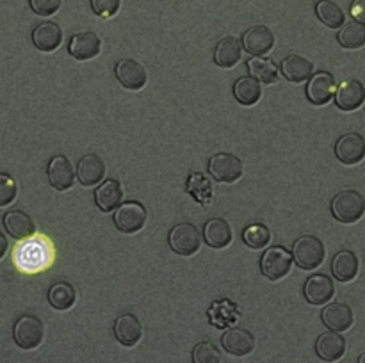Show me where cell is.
Wrapping results in <instances>:
<instances>
[{"mask_svg": "<svg viewBox=\"0 0 365 363\" xmlns=\"http://www.w3.org/2000/svg\"><path fill=\"white\" fill-rule=\"evenodd\" d=\"M331 214L337 221L346 224L356 223L365 214V199L356 191H342L331 199Z\"/></svg>", "mask_w": 365, "mask_h": 363, "instance_id": "1", "label": "cell"}, {"mask_svg": "<svg viewBox=\"0 0 365 363\" xmlns=\"http://www.w3.org/2000/svg\"><path fill=\"white\" fill-rule=\"evenodd\" d=\"M324 255H327L324 244L317 237H312V235H303V237H299L294 242V248H292L294 262L298 263L299 269L305 270L317 269L323 263Z\"/></svg>", "mask_w": 365, "mask_h": 363, "instance_id": "2", "label": "cell"}, {"mask_svg": "<svg viewBox=\"0 0 365 363\" xmlns=\"http://www.w3.org/2000/svg\"><path fill=\"white\" fill-rule=\"evenodd\" d=\"M203 241V233L198 230V226L191 223H180L173 226L170 231V248L177 255L191 256L200 249Z\"/></svg>", "mask_w": 365, "mask_h": 363, "instance_id": "3", "label": "cell"}, {"mask_svg": "<svg viewBox=\"0 0 365 363\" xmlns=\"http://www.w3.org/2000/svg\"><path fill=\"white\" fill-rule=\"evenodd\" d=\"M45 337V327L43 322L34 315H21L14 322L13 338L18 347L21 349H36L43 342Z\"/></svg>", "mask_w": 365, "mask_h": 363, "instance_id": "4", "label": "cell"}, {"mask_svg": "<svg viewBox=\"0 0 365 363\" xmlns=\"http://www.w3.org/2000/svg\"><path fill=\"white\" fill-rule=\"evenodd\" d=\"M292 258L294 256L287 251L282 246H274V248H269L262 255V260H260V270L266 278H269L271 281H278L284 276H287L289 270L292 267Z\"/></svg>", "mask_w": 365, "mask_h": 363, "instance_id": "5", "label": "cell"}, {"mask_svg": "<svg viewBox=\"0 0 365 363\" xmlns=\"http://www.w3.org/2000/svg\"><path fill=\"white\" fill-rule=\"evenodd\" d=\"M146 223V209L138 201L121 203L114 210V224L123 233H135Z\"/></svg>", "mask_w": 365, "mask_h": 363, "instance_id": "6", "label": "cell"}, {"mask_svg": "<svg viewBox=\"0 0 365 363\" xmlns=\"http://www.w3.org/2000/svg\"><path fill=\"white\" fill-rule=\"evenodd\" d=\"M209 173L221 184H234L242 177V162L232 153H217L209 160Z\"/></svg>", "mask_w": 365, "mask_h": 363, "instance_id": "7", "label": "cell"}, {"mask_svg": "<svg viewBox=\"0 0 365 363\" xmlns=\"http://www.w3.org/2000/svg\"><path fill=\"white\" fill-rule=\"evenodd\" d=\"M335 155L342 164L355 166L365 159V139L360 134H344L335 144Z\"/></svg>", "mask_w": 365, "mask_h": 363, "instance_id": "8", "label": "cell"}, {"mask_svg": "<svg viewBox=\"0 0 365 363\" xmlns=\"http://www.w3.org/2000/svg\"><path fill=\"white\" fill-rule=\"evenodd\" d=\"M242 46L252 56H264L274 46V36L266 25H255L250 27L242 36Z\"/></svg>", "mask_w": 365, "mask_h": 363, "instance_id": "9", "label": "cell"}, {"mask_svg": "<svg viewBox=\"0 0 365 363\" xmlns=\"http://www.w3.org/2000/svg\"><path fill=\"white\" fill-rule=\"evenodd\" d=\"M46 174H48L50 185L56 187L57 191H68V189L73 185V180H75L73 166H71L70 159L64 155H56L52 160H50Z\"/></svg>", "mask_w": 365, "mask_h": 363, "instance_id": "10", "label": "cell"}, {"mask_svg": "<svg viewBox=\"0 0 365 363\" xmlns=\"http://www.w3.org/2000/svg\"><path fill=\"white\" fill-rule=\"evenodd\" d=\"M116 78L127 89H143L146 84V70L134 59H121L116 64Z\"/></svg>", "mask_w": 365, "mask_h": 363, "instance_id": "11", "label": "cell"}, {"mask_svg": "<svg viewBox=\"0 0 365 363\" xmlns=\"http://www.w3.org/2000/svg\"><path fill=\"white\" fill-rule=\"evenodd\" d=\"M114 335L116 340L125 347H134L143 337V326L139 319L132 313H123L114 320Z\"/></svg>", "mask_w": 365, "mask_h": 363, "instance_id": "12", "label": "cell"}, {"mask_svg": "<svg viewBox=\"0 0 365 363\" xmlns=\"http://www.w3.org/2000/svg\"><path fill=\"white\" fill-rule=\"evenodd\" d=\"M335 93V78L331 73L321 71L310 78L307 85V96L314 105H327Z\"/></svg>", "mask_w": 365, "mask_h": 363, "instance_id": "13", "label": "cell"}, {"mask_svg": "<svg viewBox=\"0 0 365 363\" xmlns=\"http://www.w3.org/2000/svg\"><path fill=\"white\" fill-rule=\"evenodd\" d=\"M316 352L323 362H339L346 354V338L339 331L323 333L316 342Z\"/></svg>", "mask_w": 365, "mask_h": 363, "instance_id": "14", "label": "cell"}, {"mask_svg": "<svg viewBox=\"0 0 365 363\" xmlns=\"http://www.w3.org/2000/svg\"><path fill=\"white\" fill-rule=\"evenodd\" d=\"M305 298L310 305H324L330 301L335 294L334 281L324 274H314L305 281Z\"/></svg>", "mask_w": 365, "mask_h": 363, "instance_id": "15", "label": "cell"}, {"mask_svg": "<svg viewBox=\"0 0 365 363\" xmlns=\"http://www.w3.org/2000/svg\"><path fill=\"white\" fill-rule=\"evenodd\" d=\"M100 46H102V41L95 32H78L70 39L68 52L77 60H88L98 56Z\"/></svg>", "mask_w": 365, "mask_h": 363, "instance_id": "16", "label": "cell"}, {"mask_svg": "<svg viewBox=\"0 0 365 363\" xmlns=\"http://www.w3.org/2000/svg\"><path fill=\"white\" fill-rule=\"evenodd\" d=\"M321 319H323L324 326L330 327L331 331L342 333V331L349 330L353 326L355 317H353L351 308L348 305H344V302H331V305H328L321 312Z\"/></svg>", "mask_w": 365, "mask_h": 363, "instance_id": "17", "label": "cell"}, {"mask_svg": "<svg viewBox=\"0 0 365 363\" xmlns=\"http://www.w3.org/2000/svg\"><path fill=\"white\" fill-rule=\"evenodd\" d=\"M221 344L230 354L246 356L255 349V337L248 330L242 327H232L221 338Z\"/></svg>", "mask_w": 365, "mask_h": 363, "instance_id": "18", "label": "cell"}, {"mask_svg": "<svg viewBox=\"0 0 365 363\" xmlns=\"http://www.w3.org/2000/svg\"><path fill=\"white\" fill-rule=\"evenodd\" d=\"M63 41V31L53 21H43L32 32V43L41 52H53L61 46Z\"/></svg>", "mask_w": 365, "mask_h": 363, "instance_id": "19", "label": "cell"}, {"mask_svg": "<svg viewBox=\"0 0 365 363\" xmlns=\"http://www.w3.org/2000/svg\"><path fill=\"white\" fill-rule=\"evenodd\" d=\"M365 100V88L359 80H346L342 82L341 88L337 89L335 95V103L341 110H356Z\"/></svg>", "mask_w": 365, "mask_h": 363, "instance_id": "20", "label": "cell"}, {"mask_svg": "<svg viewBox=\"0 0 365 363\" xmlns=\"http://www.w3.org/2000/svg\"><path fill=\"white\" fill-rule=\"evenodd\" d=\"M77 177L82 185H95L100 184L106 177V164L95 153L84 155L77 164Z\"/></svg>", "mask_w": 365, "mask_h": 363, "instance_id": "21", "label": "cell"}, {"mask_svg": "<svg viewBox=\"0 0 365 363\" xmlns=\"http://www.w3.org/2000/svg\"><path fill=\"white\" fill-rule=\"evenodd\" d=\"M242 43L241 39L234 38V36H227L217 43L216 50H214V63L220 68H234L235 64L241 60L242 53Z\"/></svg>", "mask_w": 365, "mask_h": 363, "instance_id": "22", "label": "cell"}, {"mask_svg": "<svg viewBox=\"0 0 365 363\" xmlns=\"http://www.w3.org/2000/svg\"><path fill=\"white\" fill-rule=\"evenodd\" d=\"M203 241L214 249H223L227 248L232 242V228L221 217H214L209 219L203 226Z\"/></svg>", "mask_w": 365, "mask_h": 363, "instance_id": "23", "label": "cell"}, {"mask_svg": "<svg viewBox=\"0 0 365 363\" xmlns=\"http://www.w3.org/2000/svg\"><path fill=\"white\" fill-rule=\"evenodd\" d=\"M123 199V189L118 180H107L95 191V203L102 212H113Z\"/></svg>", "mask_w": 365, "mask_h": 363, "instance_id": "24", "label": "cell"}, {"mask_svg": "<svg viewBox=\"0 0 365 363\" xmlns=\"http://www.w3.org/2000/svg\"><path fill=\"white\" fill-rule=\"evenodd\" d=\"M280 71L289 82H305L307 78L312 77L314 64L303 56H289L282 60Z\"/></svg>", "mask_w": 365, "mask_h": 363, "instance_id": "25", "label": "cell"}, {"mask_svg": "<svg viewBox=\"0 0 365 363\" xmlns=\"http://www.w3.org/2000/svg\"><path fill=\"white\" fill-rule=\"evenodd\" d=\"M331 273H334L335 280L348 283V281L355 280L359 274V258L349 249H342L335 255L334 262H331Z\"/></svg>", "mask_w": 365, "mask_h": 363, "instance_id": "26", "label": "cell"}, {"mask_svg": "<svg viewBox=\"0 0 365 363\" xmlns=\"http://www.w3.org/2000/svg\"><path fill=\"white\" fill-rule=\"evenodd\" d=\"M4 228L14 238H27L36 231L34 221L21 210H11L4 216Z\"/></svg>", "mask_w": 365, "mask_h": 363, "instance_id": "27", "label": "cell"}, {"mask_svg": "<svg viewBox=\"0 0 365 363\" xmlns=\"http://www.w3.org/2000/svg\"><path fill=\"white\" fill-rule=\"evenodd\" d=\"M262 89L260 82L255 77H241L234 84V96L242 105H255L260 100Z\"/></svg>", "mask_w": 365, "mask_h": 363, "instance_id": "28", "label": "cell"}, {"mask_svg": "<svg viewBox=\"0 0 365 363\" xmlns=\"http://www.w3.org/2000/svg\"><path fill=\"white\" fill-rule=\"evenodd\" d=\"M75 299H77V294H75L73 285L66 283V281H59L50 287L48 302L59 312L70 310L75 305Z\"/></svg>", "mask_w": 365, "mask_h": 363, "instance_id": "29", "label": "cell"}, {"mask_svg": "<svg viewBox=\"0 0 365 363\" xmlns=\"http://www.w3.org/2000/svg\"><path fill=\"white\" fill-rule=\"evenodd\" d=\"M248 71L252 73V77H255L262 84H273L278 78L277 64L271 59H266V57H252L248 60Z\"/></svg>", "mask_w": 365, "mask_h": 363, "instance_id": "30", "label": "cell"}, {"mask_svg": "<svg viewBox=\"0 0 365 363\" xmlns=\"http://www.w3.org/2000/svg\"><path fill=\"white\" fill-rule=\"evenodd\" d=\"M316 14L327 27L339 28L344 25L346 14L342 13L341 7L331 0H319L316 6Z\"/></svg>", "mask_w": 365, "mask_h": 363, "instance_id": "31", "label": "cell"}, {"mask_svg": "<svg viewBox=\"0 0 365 363\" xmlns=\"http://www.w3.org/2000/svg\"><path fill=\"white\" fill-rule=\"evenodd\" d=\"M337 39L348 50L362 48L365 45V25L360 21H351V23L344 25L339 32Z\"/></svg>", "mask_w": 365, "mask_h": 363, "instance_id": "32", "label": "cell"}, {"mask_svg": "<svg viewBox=\"0 0 365 363\" xmlns=\"http://www.w3.org/2000/svg\"><path fill=\"white\" fill-rule=\"evenodd\" d=\"M242 241L246 242V246L253 249H260L264 246L269 244L271 241V233L269 228L264 226V224L257 223V224H250L245 231H242Z\"/></svg>", "mask_w": 365, "mask_h": 363, "instance_id": "33", "label": "cell"}, {"mask_svg": "<svg viewBox=\"0 0 365 363\" xmlns=\"http://www.w3.org/2000/svg\"><path fill=\"white\" fill-rule=\"evenodd\" d=\"M192 363H221V352L210 342H200L192 349Z\"/></svg>", "mask_w": 365, "mask_h": 363, "instance_id": "34", "label": "cell"}, {"mask_svg": "<svg viewBox=\"0 0 365 363\" xmlns=\"http://www.w3.org/2000/svg\"><path fill=\"white\" fill-rule=\"evenodd\" d=\"M16 198V182L9 174L0 173V206H6Z\"/></svg>", "mask_w": 365, "mask_h": 363, "instance_id": "35", "label": "cell"}, {"mask_svg": "<svg viewBox=\"0 0 365 363\" xmlns=\"http://www.w3.org/2000/svg\"><path fill=\"white\" fill-rule=\"evenodd\" d=\"M121 0H91V7L98 16L110 18L120 9Z\"/></svg>", "mask_w": 365, "mask_h": 363, "instance_id": "36", "label": "cell"}, {"mask_svg": "<svg viewBox=\"0 0 365 363\" xmlns=\"http://www.w3.org/2000/svg\"><path fill=\"white\" fill-rule=\"evenodd\" d=\"M31 9L39 16H50L56 14L61 7V0H29Z\"/></svg>", "mask_w": 365, "mask_h": 363, "instance_id": "37", "label": "cell"}, {"mask_svg": "<svg viewBox=\"0 0 365 363\" xmlns=\"http://www.w3.org/2000/svg\"><path fill=\"white\" fill-rule=\"evenodd\" d=\"M351 16L365 25V0H355L351 4Z\"/></svg>", "mask_w": 365, "mask_h": 363, "instance_id": "38", "label": "cell"}, {"mask_svg": "<svg viewBox=\"0 0 365 363\" xmlns=\"http://www.w3.org/2000/svg\"><path fill=\"white\" fill-rule=\"evenodd\" d=\"M6 251H7V241H6V237H4V235L0 233V258H2V256L6 255Z\"/></svg>", "mask_w": 365, "mask_h": 363, "instance_id": "39", "label": "cell"}, {"mask_svg": "<svg viewBox=\"0 0 365 363\" xmlns=\"http://www.w3.org/2000/svg\"><path fill=\"white\" fill-rule=\"evenodd\" d=\"M359 363H365V352L359 358Z\"/></svg>", "mask_w": 365, "mask_h": 363, "instance_id": "40", "label": "cell"}]
</instances>
